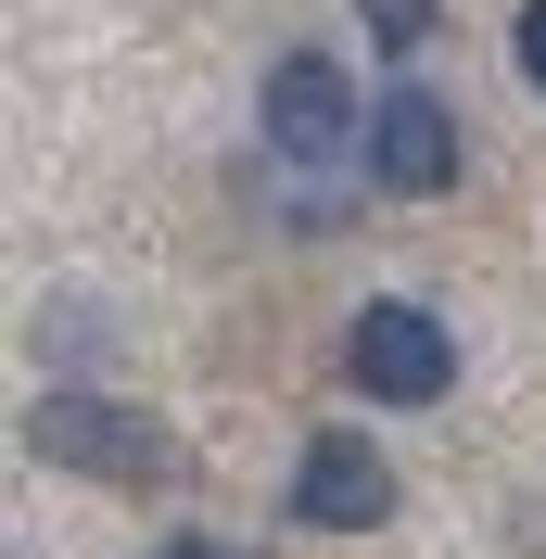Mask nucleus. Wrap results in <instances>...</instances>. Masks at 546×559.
<instances>
[{"label":"nucleus","instance_id":"nucleus-8","mask_svg":"<svg viewBox=\"0 0 546 559\" xmlns=\"http://www.w3.org/2000/svg\"><path fill=\"white\" fill-rule=\"evenodd\" d=\"M153 559H241V547H216V534H166Z\"/></svg>","mask_w":546,"mask_h":559},{"label":"nucleus","instance_id":"nucleus-5","mask_svg":"<svg viewBox=\"0 0 546 559\" xmlns=\"http://www.w3.org/2000/svg\"><path fill=\"white\" fill-rule=\"evenodd\" d=\"M38 457H64V471H103V484H153L166 471V432L140 407H115V394H51V407L26 419Z\"/></svg>","mask_w":546,"mask_h":559},{"label":"nucleus","instance_id":"nucleus-1","mask_svg":"<svg viewBox=\"0 0 546 559\" xmlns=\"http://www.w3.org/2000/svg\"><path fill=\"white\" fill-rule=\"evenodd\" d=\"M343 382L369 394V407H444L458 394V331L407 293H381V306L343 318Z\"/></svg>","mask_w":546,"mask_h":559},{"label":"nucleus","instance_id":"nucleus-6","mask_svg":"<svg viewBox=\"0 0 546 559\" xmlns=\"http://www.w3.org/2000/svg\"><path fill=\"white\" fill-rule=\"evenodd\" d=\"M432 26H444L432 0H369V38H381V51H419Z\"/></svg>","mask_w":546,"mask_h":559},{"label":"nucleus","instance_id":"nucleus-7","mask_svg":"<svg viewBox=\"0 0 546 559\" xmlns=\"http://www.w3.org/2000/svg\"><path fill=\"white\" fill-rule=\"evenodd\" d=\"M509 51H521V76L546 90V0H521V26H509Z\"/></svg>","mask_w":546,"mask_h":559},{"label":"nucleus","instance_id":"nucleus-2","mask_svg":"<svg viewBox=\"0 0 546 559\" xmlns=\"http://www.w3.org/2000/svg\"><path fill=\"white\" fill-rule=\"evenodd\" d=\"M254 128H268L280 166H356L369 153V103H356V76L331 51H280L268 90H254Z\"/></svg>","mask_w":546,"mask_h":559},{"label":"nucleus","instance_id":"nucleus-4","mask_svg":"<svg viewBox=\"0 0 546 559\" xmlns=\"http://www.w3.org/2000/svg\"><path fill=\"white\" fill-rule=\"evenodd\" d=\"M293 522L306 534H381L394 522V457L369 432H306V457H293Z\"/></svg>","mask_w":546,"mask_h":559},{"label":"nucleus","instance_id":"nucleus-3","mask_svg":"<svg viewBox=\"0 0 546 559\" xmlns=\"http://www.w3.org/2000/svg\"><path fill=\"white\" fill-rule=\"evenodd\" d=\"M369 191H394V204H444L458 191V166H471V128L419 90V76H394V90H369Z\"/></svg>","mask_w":546,"mask_h":559}]
</instances>
